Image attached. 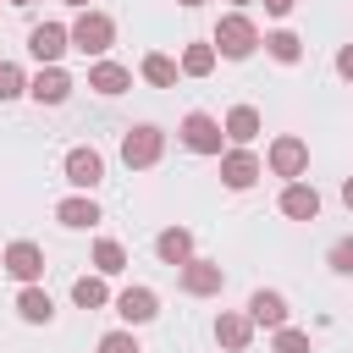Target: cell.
I'll return each instance as SVG.
<instances>
[{
  "label": "cell",
  "instance_id": "1",
  "mask_svg": "<svg viewBox=\"0 0 353 353\" xmlns=\"http://www.w3.org/2000/svg\"><path fill=\"white\" fill-rule=\"evenodd\" d=\"M215 55H226V61H248L254 50H259V28H254V17L248 11H226L221 22H215Z\"/></svg>",
  "mask_w": 353,
  "mask_h": 353
},
{
  "label": "cell",
  "instance_id": "2",
  "mask_svg": "<svg viewBox=\"0 0 353 353\" xmlns=\"http://www.w3.org/2000/svg\"><path fill=\"white\" fill-rule=\"evenodd\" d=\"M66 39H72V50H77V55H105V50L116 44V22H110L105 11H94V6H88V11H77V22L66 28Z\"/></svg>",
  "mask_w": 353,
  "mask_h": 353
},
{
  "label": "cell",
  "instance_id": "3",
  "mask_svg": "<svg viewBox=\"0 0 353 353\" xmlns=\"http://www.w3.org/2000/svg\"><path fill=\"white\" fill-rule=\"evenodd\" d=\"M160 154H165V132H160L154 121L127 127V138H121V160H127V171H149Z\"/></svg>",
  "mask_w": 353,
  "mask_h": 353
},
{
  "label": "cell",
  "instance_id": "4",
  "mask_svg": "<svg viewBox=\"0 0 353 353\" xmlns=\"http://www.w3.org/2000/svg\"><path fill=\"white\" fill-rule=\"evenodd\" d=\"M176 138H182V149H193V154H221V143H226L221 121L204 116V110H188L182 127H176Z\"/></svg>",
  "mask_w": 353,
  "mask_h": 353
},
{
  "label": "cell",
  "instance_id": "5",
  "mask_svg": "<svg viewBox=\"0 0 353 353\" xmlns=\"http://www.w3.org/2000/svg\"><path fill=\"white\" fill-rule=\"evenodd\" d=\"M265 165H270L276 176H287V182H298V176L309 171V143H303L298 132H281V138L270 143V154H265Z\"/></svg>",
  "mask_w": 353,
  "mask_h": 353
},
{
  "label": "cell",
  "instance_id": "6",
  "mask_svg": "<svg viewBox=\"0 0 353 353\" xmlns=\"http://www.w3.org/2000/svg\"><path fill=\"white\" fill-rule=\"evenodd\" d=\"M0 270H6V276H17L22 287H39V276H44V248H39V243H28V237H17V243L0 254Z\"/></svg>",
  "mask_w": 353,
  "mask_h": 353
},
{
  "label": "cell",
  "instance_id": "7",
  "mask_svg": "<svg viewBox=\"0 0 353 353\" xmlns=\"http://www.w3.org/2000/svg\"><path fill=\"white\" fill-rule=\"evenodd\" d=\"M176 287H182L188 298H215V292L226 287V270H221L215 259H188V265H176Z\"/></svg>",
  "mask_w": 353,
  "mask_h": 353
},
{
  "label": "cell",
  "instance_id": "8",
  "mask_svg": "<svg viewBox=\"0 0 353 353\" xmlns=\"http://www.w3.org/2000/svg\"><path fill=\"white\" fill-rule=\"evenodd\" d=\"M259 176H265V165H259V154H254V149H221V182H226L232 193L254 188Z\"/></svg>",
  "mask_w": 353,
  "mask_h": 353
},
{
  "label": "cell",
  "instance_id": "9",
  "mask_svg": "<svg viewBox=\"0 0 353 353\" xmlns=\"http://www.w3.org/2000/svg\"><path fill=\"white\" fill-rule=\"evenodd\" d=\"M28 50H33L39 66H61V55L72 50V39H66L61 22H39V28H28Z\"/></svg>",
  "mask_w": 353,
  "mask_h": 353
},
{
  "label": "cell",
  "instance_id": "10",
  "mask_svg": "<svg viewBox=\"0 0 353 353\" xmlns=\"http://www.w3.org/2000/svg\"><path fill=\"white\" fill-rule=\"evenodd\" d=\"M66 182L83 188V193H94V188L105 182V160H99V149H66Z\"/></svg>",
  "mask_w": 353,
  "mask_h": 353
},
{
  "label": "cell",
  "instance_id": "11",
  "mask_svg": "<svg viewBox=\"0 0 353 353\" xmlns=\"http://www.w3.org/2000/svg\"><path fill=\"white\" fill-rule=\"evenodd\" d=\"M116 314H121L127 325H149V320L160 314L154 287H121V292H116Z\"/></svg>",
  "mask_w": 353,
  "mask_h": 353
},
{
  "label": "cell",
  "instance_id": "12",
  "mask_svg": "<svg viewBox=\"0 0 353 353\" xmlns=\"http://www.w3.org/2000/svg\"><path fill=\"white\" fill-rule=\"evenodd\" d=\"M215 342H221L226 353H243V347L254 342V320L237 314V309H221V314H215Z\"/></svg>",
  "mask_w": 353,
  "mask_h": 353
},
{
  "label": "cell",
  "instance_id": "13",
  "mask_svg": "<svg viewBox=\"0 0 353 353\" xmlns=\"http://www.w3.org/2000/svg\"><path fill=\"white\" fill-rule=\"evenodd\" d=\"M88 88L105 94V99H116V94L132 88V72H127L121 61H94V66H88Z\"/></svg>",
  "mask_w": 353,
  "mask_h": 353
},
{
  "label": "cell",
  "instance_id": "14",
  "mask_svg": "<svg viewBox=\"0 0 353 353\" xmlns=\"http://www.w3.org/2000/svg\"><path fill=\"white\" fill-rule=\"evenodd\" d=\"M28 94H33L39 105H66V94H72V77H66L61 66H39V77L28 83Z\"/></svg>",
  "mask_w": 353,
  "mask_h": 353
},
{
  "label": "cell",
  "instance_id": "15",
  "mask_svg": "<svg viewBox=\"0 0 353 353\" xmlns=\"http://www.w3.org/2000/svg\"><path fill=\"white\" fill-rule=\"evenodd\" d=\"M281 215H287V221H314V215H320V193H314L309 182H287V188H281Z\"/></svg>",
  "mask_w": 353,
  "mask_h": 353
},
{
  "label": "cell",
  "instance_id": "16",
  "mask_svg": "<svg viewBox=\"0 0 353 353\" xmlns=\"http://www.w3.org/2000/svg\"><path fill=\"white\" fill-rule=\"evenodd\" d=\"M248 320H254V325L281 331V325H287V298H281V292H270V287H259V292L248 298Z\"/></svg>",
  "mask_w": 353,
  "mask_h": 353
},
{
  "label": "cell",
  "instance_id": "17",
  "mask_svg": "<svg viewBox=\"0 0 353 353\" xmlns=\"http://www.w3.org/2000/svg\"><path fill=\"white\" fill-rule=\"evenodd\" d=\"M221 132H226L237 149H248V143L259 138V110H254V105H232L226 121H221Z\"/></svg>",
  "mask_w": 353,
  "mask_h": 353
},
{
  "label": "cell",
  "instance_id": "18",
  "mask_svg": "<svg viewBox=\"0 0 353 353\" xmlns=\"http://www.w3.org/2000/svg\"><path fill=\"white\" fill-rule=\"evenodd\" d=\"M55 221H61V226H72V232H83V226H94V221H99V204H94L88 193H72V199H61V204H55Z\"/></svg>",
  "mask_w": 353,
  "mask_h": 353
},
{
  "label": "cell",
  "instance_id": "19",
  "mask_svg": "<svg viewBox=\"0 0 353 353\" xmlns=\"http://www.w3.org/2000/svg\"><path fill=\"white\" fill-rule=\"evenodd\" d=\"M154 254H160L165 265H188V259H193V232H188V226H165V232L154 237Z\"/></svg>",
  "mask_w": 353,
  "mask_h": 353
},
{
  "label": "cell",
  "instance_id": "20",
  "mask_svg": "<svg viewBox=\"0 0 353 353\" xmlns=\"http://www.w3.org/2000/svg\"><path fill=\"white\" fill-rule=\"evenodd\" d=\"M17 314H22L28 325H50V320H55V303H50L44 287H22V292H17Z\"/></svg>",
  "mask_w": 353,
  "mask_h": 353
},
{
  "label": "cell",
  "instance_id": "21",
  "mask_svg": "<svg viewBox=\"0 0 353 353\" xmlns=\"http://www.w3.org/2000/svg\"><path fill=\"white\" fill-rule=\"evenodd\" d=\"M265 50H270V61H281V66L303 61V39H298L292 28H276V33H265Z\"/></svg>",
  "mask_w": 353,
  "mask_h": 353
},
{
  "label": "cell",
  "instance_id": "22",
  "mask_svg": "<svg viewBox=\"0 0 353 353\" xmlns=\"http://www.w3.org/2000/svg\"><path fill=\"white\" fill-rule=\"evenodd\" d=\"M176 72H182V77H210V72H215V44H199V39H193V44L182 50Z\"/></svg>",
  "mask_w": 353,
  "mask_h": 353
},
{
  "label": "cell",
  "instance_id": "23",
  "mask_svg": "<svg viewBox=\"0 0 353 353\" xmlns=\"http://www.w3.org/2000/svg\"><path fill=\"white\" fill-rule=\"evenodd\" d=\"M127 270V248L116 237H99L94 243V276H121Z\"/></svg>",
  "mask_w": 353,
  "mask_h": 353
},
{
  "label": "cell",
  "instance_id": "24",
  "mask_svg": "<svg viewBox=\"0 0 353 353\" xmlns=\"http://www.w3.org/2000/svg\"><path fill=\"white\" fill-rule=\"evenodd\" d=\"M72 303H77V309H105V303H110L105 276H77V281H72Z\"/></svg>",
  "mask_w": 353,
  "mask_h": 353
},
{
  "label": "cell",
  "instance_id": "25",
  "mask_svg": "<svg viewBox=\"0 0 353 353\" xmlns=\"http://www.w3.org/2000/svg\"><path fill=\"white\" fill-rule=\"evenodd\" d=\"M138 72H143V83H154V88H176V77H182V72H176V61H171V55H160V50H154V55H143V66H138Z\"/></svg>",
  "mask_w": 353,
  "mask_h": 353
},
{
  "label": "cell",
  "instance_id": "26",
  "mask_svg": "<svg viewBox=\"0 0 353 353\" xmlns=\"http://www.w3.org/2000/svg\"><path fill=\"white\" fill-rule=\"evenodd\" d=\"M17 94H28V77L17 61H0V99H17Z\"/></svg>",
  "mask_w": 353,
  "mask_h": 353
},
{
  "label": "cell",
  "instance_id": "27",
  "mask_svg": "<svg viewBox=\"0 0 353 353\" xmlns=\"http://www.w3.org/2000/svg\"><path fill=\"white\" fill-rule=\"evenodd\" d=\"M99 353H143V347H138L132 331H105V336H99Z\"/></svg>",
  "mask_w": 353,
  "mask_h": 353
},
{
  "label": "cell",
  "instance_id": "28",
  "mask_svg": "<svg viewBox=\"0 0 353 353\" xmlns=\"http://www.w3.org/2000/svg\"><path fill=\"white\" fill-rule=\"evenodd\" d=\"M270 347H276V353H309V336H303V331H292V325H281Z\"/></svg>",
  "mask_w": 353,
  "mask_h": 353
},
{
  "label": "cell",
  "instance_id": "29",
  "mask_svg": "<svg viewBox=\"0 0 353 353\" xmlns=\"http://www.w3.org/2000/svg\"><path fill=\"white\" fill-rule=\"evenodd\" d=\"M331 270L336 276H353V237H336L331 243Z\"/></svg>",
  "mask_w": 353,
  "mask_h": 353
},
{
  "label": "cell",
  "instance_id": "30",
  "mask_svg": "<svg viewBox=\"0 0 353 353\" xmlns=\"http://www.w3.org/2000/svg\"><path fill=\"white\" fill-rule=\"evenodd\" d=\"M336 72L353 83V44H342V50H336Z\"/></svg>",
  "mask_w": 353,
  "mask_h": 353
},
{
  "label": "cell",
  "instance_id": "31",
  "mask_svg": "<svg viewBox=\"0 0 353 353\" xmlns=\"http://www.w3.org/2000/svg\"><path fill=\"white\" fill-rule=\"evenodd\" d=\"M292 6H298V0H265V11H270V17H287Z\"/></svg>",
  "mask_w": 353,
  "mask_h": 353
},
{
  "label": "cell",
  "instance_id": "32",
  "mask_svg": "<svg viewBox=\"0 0 353 353\" xmlns=\"http://www.w3.org/2000/svg\"><path fill=\"white\" fill-rule=\"evenodd\" d=\"M342 204H347V210H353V176H347V182H342Z\"/></svg>",
  "mask_w": 353,
  "mask_h": 353
},
{
  "label": "cell",
  "instance_id": "33",
  "mask_svg": "<svg viewBox=\"0 0 353 353\" xmlns=\"http://www.w3.org/2000/svg\"><path fill=\"white\" fill-rule=\"evenodd\" d=\"M66 6H77V11H88V0H66Z\"/></svg>",
  "mask_w": 353,
  "mask_h": 353
},
{
  "label": "cell",
  "instance_id": "34",
  "mask_svg": "<svg viewBox=\"0 0 353 353\" xmlns=\"http://www.w3.org/2000/svg\"><path fill=\"white\" fill-rule=\"evenodd\" d=\"M176 6H188V11H193V6H204V0H176Z\"/></svg>",
  "mask_w": 353,
  "mask_h": 353
},
{
  "label": "cell",
  "instance_id": "35",
  "mask_svg": "<svg viewBox=\"0 0 353 353\" xmlns=\"http://www.w3.org/2000/svg\"><path fill=\"white\" fill-rule=\"evenodd\" d=\"M11 6H39V0H11Z\"/></svg>",
  "mask_w": 353,
  "mask_h": 353
},
{
  "label": "cell",
  "instance_id": "36",
  "mask_svg": "<svg viewBox=\"0 0 353 353\" xmlns=\"http://www.w3.org/2000/svg\"><path fill=\"white\" fill-rule=\"evenodd\" d=\"M232 6H237V11H243V6H248V0H232Z\"/></svg>",
  "mask_w": 353,
  "mask_h": 353
}]
</instances>
